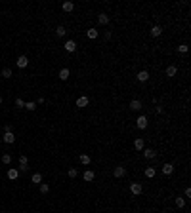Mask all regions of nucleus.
Here are the masks:
<instances>
[{
  "mask_svg": "<svg viewBox=\"0 0 191 213\" xmlns=\"http://www.w3.org/2000/svg\"><path fill=\"white\" fill-rule=\"evenodd\" d=\"M13 103H16V106H17V109H25V101H23V99H21V97H17V99H16V101H13Z\"/></svg>",
  "mask_w": 191,
  "mask_h": 213,
  "instance_id": "32",
  "label": "nucleus"
},
{
  "mask_svg": "<svg viewBox=\"0 0 191 213\" xmlns=\"http://www.w3.org/2000/svg\"><path fill=\"white\" fill-rule=\"evenodd\" d=\"M2 164H6V166H8V164H12V156H10L8 152H6V154H2Z\"/></svg>",
  "mask_w": 191,
  "mask_h": 213,
  "instance_id": "30",
  "label": "nucleus"
},
{
  "mask_svg": "<svg viewBox=\"0 0 191 213\" xmlns=\"http://www.w3.org/2000/svg\"><path fill=\"white\" fill-rule=\"evenodd\" d=\"M176 208H186V198H182V196H178L176 198Z\"/></svg>",
  "mask_w": 191,
  "mask_h": 213,
  "instance_id": "26",
  "label": "nucleus"
},
{
  "mask_svg": "<svg viewBox=\"0 0 191 213\" xmlns=\"http://www.w3.org/2000/svg\"><path fill=\"white\" fill-rule=\"evenodd\" d=\"M63 48H65L69 53H73L75 49H76V42H75V40H67L65 44H63Z\"/></svg>",
  "mask_w": 191,
  "mask_h": 213,
  "instance_id": "9",
  "label": "nucleus"
},
{
  "mask_svg": "<svg viewBox=\"0 0 191 213\" xmlns=\"http://www.w3.org/2000/svg\"><path fill=\"white\" fill-rule=\"evenodd\" d=\"M16 65H17L19 69H25L27 65H29V59H27V55H19L17 61H16Z\"/></svg>",
  "mask_w": 191,
  "mask_h": 213,
  "instance_id": "5",
  "label": "nucleus"
},
{
  "mask_svg": "<svg viewBox=\"0 0 191 213\" xmlns=\"http://www.w3.org/2000/svg\"><path fill=\"white\" fill-rule=\"evenodd\" d=\"M149 32H151V36L157 38V36H161V34H162V27H161V25H153Z\"/></svg>",
  "mask_w": 191,
  "mask_h": 213,
  "instance_id": "13",
  "label": "nucleus"
},
{
  "mask_svg": "<svg viewBox=\"0 0 191 213\" xmlns=\"http://www.w3.org/2000/svg\"><path fill=\"white\" fill-rule=\"evenodd\" d=\"M67 175L71 177V179H75V177H76V175H79V171H76V169H75V167H69V169H67Z\"/></svg>",
  "mask_w": 191,
  "mask_h": 213,
  "instance_id": "31",
  "label": "nucleus"
},
{
  "mask_svg": "<svg viewBox=\"0 0 191 213\" xmlns=\"http://www.w3.org/2000/svg\"><path fill=\"white\" fill-rule=\"evenodd\" d=\"M8 131H12V126L6 124V126H4V133H8Z\"/></svg>",
  "mask_w": 191,
  "mask_h": 213,
  "instance_id": "35",
  "label": "nucleus"
},
{
  "mask_svg": "<svg viewBox=\"0 0 191 213\" xmlns=\"http://www.w3.org/2000/svg\"><path fill=\"white\" fill-rule=\"evenodd\" d=\"M168 78H174L176 74H178V67H176V65H168L166 67V73H164Z\"/></svg>",
  "mask_w": 191,
  "mask_h": 213,
  "instance_id": "8",
  "label": "nucleus"
},
{
  "mask_svg": "<svg viewBox=\"0 0 191 213\" xmlns=\"http://www.w3.org/2000/svg\"><path fill=\"white\" fill-rule=\"evenodd\" d=\"M38 190H40V194H48V192H50V184H48V183H40Z\"/></svg>",
  "mask_w": 191,
  "mask_h": 213,
  "instance_id": "20",
  "label": "nucleus"
},
{
  "mask_svg": "<svg viewBox=\"0 0 191 213\" xmlns=\"http://www.w3.org/2000/svg\"><path fill=\"white\" fill-rule=\"evenodd\" d=\"M25 109H27V110H31V112H33L34 109H37V103H33V101H29V103H25Z\"/></svg>",
  "mask_w": 191,
  "mask_h": 213,
  "instance_id": "33",
  "label": "nucleus"
},
{
  "mask_svg": "<svg viewBox=\"0 0 191 213\" xmlns=\"http://www.w3.org/2000/svg\"><path fill=\"white\" fill-rule=\"evenodd\" d=\"M155 173H157V169H155V167H145V171H143V175L147 177V179H153Z\"/></svg>",
  "mask_w": 191,
  "mask_h": 213,
  "instance_id": "19",
  "label": "nucleus"
},
{
  "mask_svg": "<svg viewBox=\"0 0 191 213\" xmlns=\"http://www.w3.org/2000/svg\"><path fill=\"white\" fill-rule=\"evenodd\" d=\"M141 152H143V156H145L147 160H153V158H157V152H155L153 148H143Z\"/></svg>",
  "mask_w": 191,
  "mask_h": 213,
  "instance_id": "12",
  "label": "nucleus"
},
{
  "mask_svg": "<svg viewBox=\"0 0 191 213\" xmlns=\"http://www.w3.org/2000/svg\"><path fill=\"white\" fill-rule=\"evenodd\" d=\"M0 105H2V95H0Z\"/></svg>",
  "mask_w": 191,
  "mask_h": 213,
  "instance_id": "37",
  "label": "nucleus"
},
{
  "mask_svg": "<svg viewBox=\"0 0 191 213\" xmlns=\"http://www.w3.org/2000/svg\"><path fill=\"white\" fill-rule=\"evenodd\" d=\"M86 34H88V38H90V40H96L97 36H100V32H97V29H88V32H86Z\"/></svg>",
  "mask_w": 191,
  "mask_h": 213,
  "instance_id": "22",
  "label": "nucleus"
},
{
  "mask_svg": "<svg viewBox=\"0 0 191 213\" xmlns=\"http://www.w3.org/2000/svg\"><path fill=\"white\" fill-rule=\"evenodd\" d=\"M31 183H34V184H40V183H42V173H33V177H31Z\"/></svg>",
  "mask_w": 191,
  "mask_h": 213,
  "instance_id": "23",
  "label": "nucleus"
},
{
  "mask_svg": "<svg viewBox=\"0 0 191 213\" xmlns=\"http://www.w3.org/2000/svg\"><path fill=\"white\" fill-rule=\"evenodd\" d=\"M19 166H23V167L29 166V160H27V156H25V154H21V156H19Z\"/></svg>",
  "mask_w": 191,
  "mask_h": 213,
  "instance_id": "28",
  "label": "nucleus"
},
{
  "mask_svg": "<svg viewBox=\"0 0 191 213\" xmlns=\"http://www.w3.org/2000/svg\"><path fill=\"white\" fill-rule=\"evenodd\" d=\"M130 110H141V101H140V99H132V101H130Z\"/></svg>",
  "mask_w": 191,
  "mask_h": 213,
  "instance_id": "15",
  "label": "nucleus"
},
{
  "mask_svg": "<svg viewBox=\"0 0 191 213\" xmlns=\"http://www.w3.org/2000/svg\"><path fill=\"white\" fill-rule=\"evenodd\" d=\"M2 141H4L6 145H12L13 141H16V135H13V131H8V133H4V135H2Z\"/></svg>",
  "mask_w": 191,
  "mask_h": 213,
  "instance_id": "7",
  "label": "nucleus"
},
{
  "mask_svg": "<svg viewBox=\"0 0 191 213\" xmlns=\"http://www.w3.org/2000/svg\"><path fill=\"white\" fill-rule=\"evenodd\" d=\"M161 171H162V175H172L174 166L170 164V162H166V164H162V166H161Z\"/></svg>",
  "mask_w": 191,
  "mask_h": 213,
  "instance_id": "3",
  "label": "nucleus"
},
{
  "mask_svg": "<svg viewBox=\"0 0 191 213\" xmlns=\"http://www.w3.org/2000/svg\"><path fill=\"white\" fill-rule=\"evenodd\" d=\"M0 74H2V78H12V76H13L12 69H8V67H4V69H2V73H0Z\"/></svg>",
  "mask_w": 191,
  "mask_h": 213,
  "instance_id": "25",
  "label": "nucleus"
},
{
  "mask_svg": "<svg viewBox=\"0 0 191 213\" xmlns=\"http://www.w3.org/2000/svg\"><path fill=\"white\" fill-rule=\"evenodd\" d=\"M136 126H138V130H147V126H149V120H147L145 114H140L136 118Z\"/></svg>",
  "mask_w": 191,
  "mask_h": 213,
  "instance_id": "1",
  "label": "nucleus"
},
{
  "mask_svg": "<svg viewBox=\"0 0 191 213\" xmlns=\"http://www.w3.org/2000/svg\"><path fill=\"white\" fill-rule=\"evenodd\" d=\"M134 148H136V150H143V148H145V141L141 139V137L134 139Z\"/></svg>",
  "mask_w": 191,
  "mask_h": 213,
  "instance_id": "11",
  "label": "nucleus"
},
{
  "mask_svg": "<svg viewBox=\"0 0 191 213\" xmlns=\"http://www.w3.org/2000/svg\"><path fill=\"white\" fill-rule=\"evenodd\" d=\"M130 192H132L134 196H138V194L143 192V187H141V183H130Z\"/></svg>",
  "mask_w": 191,
  "mask_h": 213,
  "instance_id": "2",
  "label": "nucleus"
},
{
  "mask_svg": "<svg viewBox=\"0 0 191 213\" xmlns=\"http://www.w3.org/2000/svg\"><path fill=\"white\" fill-rule=\"evenodd\" d=\"M136 78H138V82H147L149 80V73H147V70H140Z\"/></svg>",
  "mask_w": 191,
  "mask_h": 213,
  "instance_id": "16",
  "label": "nucleus"
},
{
  "mask_svg": "<svg viewBox=\"0 0 191 213\" xmlns=\"http://www.w3.org/2000/svg\"><path fill=\"white\" fill-rule=\"evenodd\" d=\"M124 213H126V211H124Z\"/></svg>",
  "mask_w": 191,
  "mask_h": 213,
  "instance_id": "38",
  "label": "nucleus"
},
{
  "mask_svg": "<svg viewBox=\"0 0 191 213\" xmlns=\"http://www.w3.org/2000/svg\"><path fill=\"white\" fill-rule=\"evenodd\" d=\"M79 160H80V164H84V166H90V162H92V158H90L88 154H80Z\"/></svg>",
  "mask_w": 191,
  "mask_h": 213,
  "instance_id": "21",
  "label": "nucleus"
},
{
  "mask_svg": "<svg viewBox=\"0 0 191 213\" xmlns=\"http://www.w3.org/2000/svg\"><path fill=\"white\" fill-rule=\"evenodd\" d=\"M189 52V48H187V44H182V46H178V53H182V55H186Z\"/></svg>",
  "mask_w": 191,
  "mask_h": 213,
  "instance_id": "29",
  "label": "nucleus"
},
{
  "mask_svg": "<svg viewBox=\"0 0 191 213\" xmlns=\"http://www.w3.org/2000/svg\"><path fill=\"white\" fill-rule=\"evenodd\" d=\"M94 177H96V173L92 171V169H86V171L82 173V179L86 181V183H92V181H94Z\"/></svg>",
  "mask_w": 191,
  "mask_h": 213,
  "instance_id": "10",
  "label": "nucleus"
},
{
  "mask_svg": "<svg viewBox=\"0 0 191 213\" xmlns=\"http://www.w3.org/2000/svg\"><path fill=\"white\" fill-rule=\"evenodd\" d=\"M88 103H90L88 95H82V97L76 99V106H79V109H84V106H88Z\"/></svg>",
  "mask_w": 191,
  "mask_h": 213,
  "instance_id": "6",
  "label": "nucleus"
},
{
  "mask_svg": "<svg viewBox=\"0 0 191 213\" xmlns=\"http://www.w3.org/2000/svg\"><path fill=\"white\" fill-rule=\"evenodd\" d=\"M6 175H8V179H10V181H16L17 177H19V171H17L16 167H10V169H8V173H6Z\"/></svg>",
  "mask_w": 191,
  "mask_h": 213,
  "instance_id": "14",
  "label": "nucleus"
},
{
  "mask_svg": "<svg viewBox=\"0 0 191 213\" xmlns=\"http://www.w3.org/2000/svg\"><path fill=\"white\" fill-rule=\"evenodd\" d=\"M186 198H191V188H186Z\"/></svg>",
  "mask_w": 191,
  "mask_h": 213,
  "instance_id": "36",
  "label": "nucleus"
},
{
  "mask_svg": "<svg viewBox=\"0 0 191 213\" xmlns=\"http://www.w3.org/2000/svg\"><path fill=\"white\" fill-rule=\"evenodd\" d=\"M61 8H63V12H67V13H69V12H73V10H75V4H73V2H63Z\"/></svg>",
  "mask_w": 191,
  "mask_h": 213,
  "instance_id": "24",
  "label": "nucleus"
},
{
  "mask_svg": "<svg viewBox=\"0 0 191 213\" xmlns=\"http://www.w3.org/2000/svg\"><path fill=\"white\" fill-rule=\"evenodd\" d=\"M124 175H126V167L117 166L115 169H113V177H117V179H121V177H124Z\"/></svg>",
  "mask_w": 191,
  "mask_h": 213,
  "instance_id": "4",
  "label": "nucleus"
},
{
  "mask_svg": "<svg viewBox=\"0 0 191 213\" xmlns=\"http://www.w3.org/2000/svg\"><path fill=\"white\" fill-rule=\"evenodd\" d=\"M97 23H100V25H107L109 23V15H107V13H100V15H97Z\"/></svg>",
  "mask_w": 191,
  "mask_h": 213,
  "instance_id": "18",
  "label": "nucleus"
},
{
  "mask_svg": "<svg viewBox=\"0 0 191 213\" xmlns=\"http://www.w3.org/2000/svg\"><path fill=\"white\" fill-rule=\"evenodd\" d=\"M69 76H71V70L69 69H61L59 70V80L65 82V80H69Z\"/></svg>",
  "mask_w": 191,
  "mask_h": 213,
  "instance_id": "17",
  "label": "nucleus"
},
{
  "mask_svg": "<svg viewBox=\"0 0 191 213\" xmlns=\"http://www.w3.org/2000/svg\"><path fill=\"white\" fill-rule=\"evenodd\" d=\"M55 34H58V36H65V34H67V29H65L63 25H59L58 29H55Z\"/></svg>",
  "mask_w": 191,
  "mask_h": 213,
  "instance_id": "27",
  "label": "nucleus"
},
{
  "mask_svg": "<svg viewBox=\"0 0 191 213\" xmlns=\"http://www.w3.org/2000/svg\"><path fill=\"white\" fill-rule=\"evenodd\" d=\"M155 110H157L159 114H162V112H164V106H162V105H157V106H155Z\"/></svg>",
  "mask_w": 191,
  "mask_h": 213,
  "instance_id": "34",
  "label": "nucleus"
}]
</instances>
